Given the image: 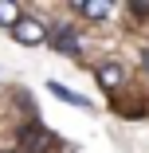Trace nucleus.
<instances>
[{
	"mask_svg": "<svg viewBox=\"0 0 149 153\" xmlns=\"http://www.w3.org/2000/svg\"><path fill=\"white\" fill-rule=\"evenodd\" d=\"M98 82H102L106 90L122 86V67H118V63H106V67H98Z\"/></svg>",
	"mask_w": 149,
	"mask_h": 153,
	"instance_id": "nucleus-4",
	"label": "nucleus"
},
{
	"mask_svg": "<svg viewBox=\"0 0 149 153\" xmlns=\"http://www.w3.org/2000/svg\"><path fill=\"white\" fill-rule=\"evenodd\" d=\"M130 12L133 16H149V4H130Z\"/></svg>",
	"mask_w": 149,
	"mask_h": 153,
	"instance_id": "nucleus-7",
	"label": "nucleus"
},
{
	"mask_svg": "<svg viewBox=\"0 0 149 153\" xmlns=\"http://www.w3.org/2000/svg\"><path fill=\"white\" fill-rule=\"evenodd\" d=\"M20 20V4H8V0H0V27H12Z\"/></svg>",
	"mask_w": 149,
	"mask_h": 153,
	"instance_id": "nucleus-6",
	"label": "nucleus"
},
{
	"mask_svg": "<svg viewBox=\"0 0 149 153\" xmlns=\"http://www.w3.org/2000/svg\"><path fill=\"white\" fill-rule=\"evenodd\" d=\"M82 16H90V20H106L110 16V4H98V0H86V4H75Z\"/></svg>",
	"mask_w": 149,
	"mask_h": 153,
	"instance_id": "nucleus-5",
	"label": "nucleus"
},
{
	"mask_svg": "<svg viewBox=\"0 0 149 153\" xmlns=\"http://www.w3.org/2000/svg\"><path fill=\"white\" fill-rule=\"evenodd\" d=\"M141 59H145V67H149V51H145V55H141Z\"/></svg>",
	"mask_w": 149,
	"mask_h": 153,
	"instance_id": "nucleus-8",
	"label": "nucleus"
},
{
	"mask_svg": "<svg viewBox=\"0 0 149 153\" xmlns=\"http://www.w3.org/2000/svg\"><path fill=\"white\" fill-rule=\"evenodd\" d=\"M47 39H51L59 51H75V47H79V32H75V27H67V24L55 27V32H47Z\"/></svg>",
	"mask_w": 149,
	"mask_h": 153,
	"instance_id": "nucleus-2",
	"label": "nucleus"
},
{
	"mask_svg": "<svg viewBox=\"0 0 149 153\" xmlns=\"http://www.w3.org/2000/svg\"><path fill=\"white\" fill-rule=\"evenodd\" d=\"M47 90H51L59 102H71V106H79V110H90V102H86L82 94H75V90H67L63 82H47Z\"/></svg>",
	"mask_w": 149,
	"mask_h": 153,
	"instance_id": "nucleus-3",
	"label": "nucleus"
},
{
	"mask_svg": "<svg viewBox=\"0 0 149 153\" xmlns=\"http://www.w3.org/2000/svg\"><path fill=\"white\" fill-rule=\"evenodd\" d=\"M8 32H12V39L24 43V47H39V43L47 39V27H43L39 20H32V16H20V20L8 27Z\"/></svg>",
	"mask_w": 149,
	"mask_h": 153,
	"instance_id": "nucleus-1",
	"label": "nucleus"
}]
</instances>
